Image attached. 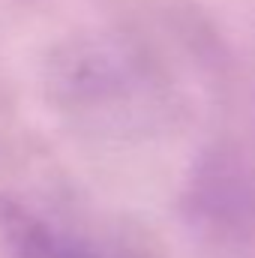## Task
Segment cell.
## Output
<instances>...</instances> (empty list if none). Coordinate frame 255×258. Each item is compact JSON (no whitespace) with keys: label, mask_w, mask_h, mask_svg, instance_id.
I'll return each mask as SVG.
<instances>
[{"label":"cell","mask_w":255,"mask_h":258,"mask_svg":"<svg viewBox=\"0 0 255 258\" xmlns=\"http://www.w3.org/2000/svg\"><path fill=\"white\" fill-rule=\"evenodd\" d=\"M3 225L21 258H102L96 246L60 231L54 222L33 216L30 210H9Z\"/></svg>","instance_id":"1"}]
</instances>
